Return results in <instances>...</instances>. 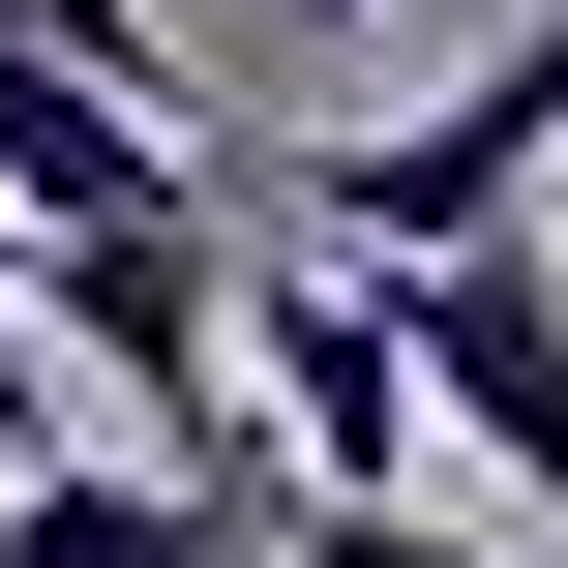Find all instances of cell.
Segmentation results:
<instances>
[{
	"instance_id": "obj_5",
	"label": "cell",
	"mask_w": 568,
	"mask_h": 568,
	"mask_svg": "<svg viewBox=\"0 0 568 568\" xmlns=\"http://www.w3.org/2000/svg\"><path fill=\"white\" fill-rule=\"evenodd\" d=\"M60 210H180V90H120V60H60V30H0V240H60Z\"/></svg>"
},
{
	"instance_id": "obj_7",
	"label": "cell",
	"mask_w": 568,
	"mask_h": 568,
	"mask_svg": "<svg viewBox=\"0 0 568 568\" xmlns=\"http://www.w3.org/2000/svg\"><path fill=\"white\" fill-rule=\"evenodd\" d=\"M300 568H539V539H479V509H419V479H300Z\"/></svg>"
},
{
	"instance_id": "obj_9",
	"label": "cell",
	"mask_w": 568,
	"mask_h": 568,
	"mask_svg": "<svg viewBox=\"0 0 568 568\" xmlns=\"http://www.w3.org/2000/svg\"><path fill=\"white\" fill-rule=\"evenodd\" d=\"M270 30H389V0H270Z\"/></svg>"
},
{
	"instance_id": "obj_4",
	"label": "cell",
	"mask_w": 568,
	"mask_h": 568,
	"mask_svg": "<svg viewBox=\"0 0 568 568\" xmlns=\"http://www.w3.org/2000/svg\"><path fill=\"white\" fill-rule=\"evenodd\" d=\"M240 419H270L300 479H419V329H389L359 240H329V270H240Z\"/></svg>"
},
{
	"instance_id": "obj_3",
	"label": "cell",
	"mask_w": 568,
	"mask_h": 568,
	"mask_svg": "<svg viewBox=\"0 0 568 568\" xmlns=\"http://www.w3.org/2000/svg\"><path fill=\"white\" fill-rule=\"evenodd\" d=\"M389 329H419V419H449L509 509H568V270H539V210L419 240V270H389Z\"/></svg>"
},
{
	"instance_id": "obj_8",
	"label": "cell",
	"mask_w": 568,
	"mask_h": 568,
	"mask_svg": "<svg viewBox=\"0 0 568 568\" xmlns=\"http://www.w3.org/2000/svg\"><path fill=\"white\" fill-rule=\"evenodd\" d=\"M0 449H60V329H30V240H0Z\"/></svg>"
},
{
	"instance_id": "obj_2",
	"label": "cell",
	"mask_w": 568,
	"mask_h": 568,
	"mask_svg": "<svg viewBox=\"0 0 568 568\" xmlns=\"http://www.w3.org/2000/svg\"><path fill=\"white\" fill-rule=\"evenodd\" d=\"M539 180H568V0L479 60V90H419V120H329V180H300V210H329L359 270H419V240H479V210H539Z\"/></svg>"
},
{
	"instance_id": "obj_6",
	"label": "cell",
	"mask_w": 568,
	"mask_h": 568,
	"mask_svg": "<svg viewBox=\"0 0 568 568\" xmlns=\"http://www.w3.org/2000/svg\"><path fill=\"white\" fill-rule=\"evenodd\" d=\"M0 568H240V479H120V449H0Z\"/></svg>"
},
{
	"instance_id": "obj_1",
	"label": "cell",
	"mask_w": 568,
	"mask_h": 568,
	"mask_svg": "<svg viewBox=\"0 0 568 568\" xmlns=\"http://www.w3.org/2000/svg\"><path fill=\"white\" fill-rule=\"evenodd\" d=\"M30 329L120 359V389L180 419V479H240V240H210V180H180V210H60V240H30Z\"/></svg>"
}]
</instances>
